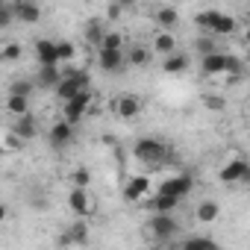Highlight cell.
I'll return each instance as SVG.
<instances>
[{
    "label": "cell",
    "mask_w": 250,
    "mask_h": 250,
    "mask_svg": "<svg viewBox=\"0 0 250 250\" xmlns=\"http://www.w3.org/2000/svg\"><path fill=\"white\" fill-rule=\"evenodd\" d=\"M6 218H9V209H6V206H3V203H0V224H3V221H6Z\"/></svg>",
    "instance_id": "obj_38"
},
{
    "label": "cell",
    "mask_w": 250,
    "mask_h": 250,
    "mask_svg": "<svg viewBox=\"0 0 250 250\" xmlns=\"http://www.w3.org/2000/svg\"><path fill=\"white\" fill-rule=\"evenodd\" d=\"M121 44H124V36H121V33H109V30H106L97 47H109V50H118Z\"/></svg>",
    "instance_id": "obj_31"
},
{
    "label": "cell",
    "mask_w": 250,
    "mask_h": 250,
    "mask_svg": "<svg viewBox=\"0 0 250 250\" xmlns=\"http://www.w3.org/2000/svg\"><path fill=\"white\" fill-rule=\"evenodd\" d=\"M180 247L183 250H218V241L206 238V235H191V238H183Z\"/></svg>",
    "instance_id": "obj_22"
},
{
    "label": "cell",
    "mask_w": 250,
    "mask_h": 250,
    "mask_svg": "<svg viewBox=\"0 0 250 250\" xmlns=\"http://www.w3.org/2000/svg\"><path fill=\"white\" fill-rule=\"evenodd\" d=\"M97 65L103 71H121L124 68V50H109V47H97Z\"/></svg>",
    "instance_id": "obj_15"
},
{
    "label": "cell",
    "mask_w": 250,
    "mask_h": 250,
    "mask_svg": "<svg viewBox=\"0 0 250 250\" xmlns=\"http://www.w3.org/2000/svg\"><path fill=\"white\" fill-rule=\"evenodd\" d=\"M12 21H15V18H12V9H9V6H3V9H0V30H6Z\"/></svg>",
    "instance_id": "obj_34"
},
{
    "label": "cell",
    "mask_w": 250,
    "mask_h": 250,
    "mask_svg": "<svg viewBox=\"0 0 250 250\" xmlns=\"http://www.w3.org/2000/svg\"><path fill=\"white\" fill-rule=\"evenodd\" d=\"M3 6H9V3H6V0H0V9H3Z\"/></svg>",
    "instance_id": "obj_39"
},
{
    "label": "cell",
    "mask_w": 250,
    "mask_h": 250,
    "mask_svg": "<svg viewBox=\"0 0 250 250\" xmlns=\"http://www.w3.org/2000/svg\"><path fill=\"white\" fill-rule=\"evenodd\" d=\"M150 191H153L150 188V177H145V174H136V177H130L127 183H124V200L127 203H142V200H147Z\"/></svg>",
    "instance_id": "obj_10"
},
{
    "label": "cell",
    "mask_w": 250,
    "mask_h": 250,
    "mask_svg": "<svg viewBox=\"0 0 250 250\" xmlns=\"http://www.w3.org/2000/svg\"><path fill=\"white\" fill-rule=\"evenodd\" d=\"M59 80H62V68L59 65H39V74H36V85L39 88H56Z\"/></svg>",
    "instance_id": "obj_16"
},
{
    "label": "cell",
    "mask_w": 250,
    "mask_h": 250,
    "mask_svg": "<svg viewBox=\"0 0 250 250\" xmlns=\"http://www.w3.org/2000/svg\"><path fill=\"white\" fill-rule=\"evenodd\" d=\"M194 24H197L200 30H206L209 36H215V39H221V36H232V33H235V27H238L232 15H227V12H218V9L197 12Z\"/></svg>",
    "instance_id": "obj_2"
},
{
    "label": "cell",
    "mask_w": 250,
    "mask_h": 250,
    "mask_svg": "<svg viewBox=\"0 0 250 250\" xmlns=\"http://www.w3.org/2000/svg\"><path fill=\"white\" fill-rule=\"evenodd\" d=\"M12 136H18L21 142H30V139H36V136H39V121H36V115H33V112L15 115V121H12Z\"/></svg>",
    "instance_id": "obj_13"
},
{
    "label": "cell",
    "mask_w": 250,
    "mask_h": 250,
    "mask_svg": "<svg viewBox=\"0 0 250 250\" xmlns=\"http://www.w3.org/2000/svg\"><path fill=\"white\" fill-rule=\"evenodd\" d=\"M68 209L77 215V218H91L94 215V197L88 194V188H71V194H68Z\"/></svg>",
    "instance_id": "obj_9"
},
{
    "label": "cell",
    "mask_w": 250,
    "mask_h": 250,
    "mask_svg": "<svg viewBox=\"0 0 250 250\" xmlns=\"http://www.w3.org/2000/svg\"><path fill=\"white\" fill-rule=\"evenodd\" d=\"M88 85H91L88 71H62V80L56 83V94H59V100L65 103L68 97H74L77 91H83V88H88Z\"/></svg>",
    "instance_id": "obj_6"
},
{
    "label": "cell",
    "mask_w": 250,
    "mask_h": 250,
    "mask_svg": "<svg viewBox=\"0 0 250 250\" xmlns=\"http://www.w3.org/2000/svg\"><path fill=\"white\" fill-rule=\"evenodd\" d=\"M191 188H194V180H191L188 171H180V174L162 180V186H159V191H165V194H171V197H177V200H186V197L191 194Z\"/></svg>",
    "instance_id": "obj_8"
},
{
    "label": "cell",
    "mask_w": 250,
    "mask_h": 250,
    "mask_svg": "<svg viewBox=\"0 0 250 250\" xmlns=\"http://www.w3.org/2000/svg\"><path fill=\"white\" fill-rule=\"evenodd\" d=\"M6 112H9L12 118L30 112V97H27V94H12V91H9V97H6Z\"/></svg>",
    "instance_id": "obj_24"
},
{
    "label": "cell",
    "mask_w": 250,
    "mask_h": 250,
    "mask_svg": "<svg viewBox=\"0 0 250 250\" xmlns=\"http://www.w3.org/2000/svg\"><path fill=\"white\" fill-rule=\"evenodd\" d=\"M9 91H12V94H27V97H30V91H33V85H30L27 80H15V83L9 85Z\"/></svg>",
    "instance_id": "obj_33"
},
{
    "label": "cell",
    "mask_w": 250,
    "mask_h": 250,
    "mask_svg": "<svg viewBox=\"0 0 250 250\" xmlns=\"http://www.w3.org/2000/svg\"><path fill=\"white\" fill-rule=\"evenodd\" d=\"M121 12H124V9L115 3V0H112L109 6H106V18H109V21H118V18H121Z\"/></svg>",
    "instance_id": "obj_35"
},
{
    "label": "cell",
    "mask_w": 250,
    "mask_h": 250,
    "mask_svg": "<svg viewBox=\"0 0 250 250\" xmlns=\"http://www.w3.org/2000/svg\"><path fill=\"white\" fill-rule=\"evenodd\" d=\"M24 56V47L18 44V42H3V44H0V62H18Z\"/></svg>",
    "instance_id": "obj_28"
},
{
    "label": "cell",
    "mask_w": 250,
    "mask_h": 250,
    "mask_svg": "<svg viewBox=\"0 0 250 250\" xmlns=\"http://www.w3.org/2000/svg\"><path fill=\"white\" fill-rule=\"evenodd\" d=\"M218 177H221L224 183H247V180H250V165H247L241 156H235V159H229V162L218 171Z\"/></svg>",
    "instance_id": "obj_12"
},
{
    "label": "cell",
    "mask_w": 250,
    "mask_h": 250,
    "mask_svg": "<svg viewBox=\"0 0 250 250\" xmlns=\"http://www.w3.org/2000/svg\"><path fill=\"white\" fill-rule=\"evenodd\" d=\"M203 103H206V106H212L215 112H218V109H224V100H221V97H203Z\"/></svg>",
    "instance_id": "obj_36"
},
{
    "label": "cell",
    "mask_w": 250,
    "mask_h": 250,
    "mask_svg": "<svg viewBox=\"0 0 250 250\" xmlns=\"http://www.w3.org/2000/svg\"><path fill=\"white\" fill-rule=\"evenodd\" d=\"M133 156H136L142 165H153V168H159L162 162H168L171 147H168L165 142H159V139H139V142L133 145Z\"/></svg>",
    "instance_id": "obj_3"
},
{
    "label": "cell",
    "mask_w": 250,
    "mask_h": 250,
    "mask_svg": "<svg viewBox=\"0 0 250 250\" xmlns=\"http://www.w3.org/2000/svg\"><path fill=\"white\" fill-rule=\"evenodd\" d=\"M0 139H3V130H0Z\"/></svg>",
    "instance_id": "obj_40"
},
{
    "label": "cell",
    "mask_w": 250,
    "mask_h": 250,
    "mask_svg": "<svg viewBox=\"0 0 250 250\" xmlns=\"http://www.w3.org/2000/svg\"><path fill=\"white\" fill-rule=\"evenodd\" d=\"M109 109H112V115L115 118H121V121H133V118H139L142 115V97L139 94H118V97H112L109 100Z\"/></svg>",
    "instance_id": "obj_7"
},
{
    "label": "cell",
    "mask_w": 250,
    "mask_h": 250,
    "mask_svg": "<svg viewBox=\"0 0 250 250\" xmlns=\"http://www.w3.org/2000/svg\"><path fill=\"white\" fill-rule=\"evenodd\" d=\"M9 9H12V18L21 21V24H39V18H42L39 0H12Z\"/></svg>",
    "instance_id": "obj_11"
},
{
    "label": "cell",
    "mask_w": 250,
    "mask_h": 250,
    "mask_svg": "<svg viewBox=\"0 0 250 250\" xmlns=\"http://www.w3.org/2000/svg\"><path fill=\"white\" fill-rule=\"evenodd\" d=\"M36 62L39 65H59V59H56V42L39 39L36 42Z\"/></svg>",
    "instance_id": "obj_17"
},
{
    "label": "cell",
    "mask_w": 250,
    "mask_h": 250,
    "mask_svg": "<svg viewBox=\"0 0 250 250\" xmlns=\"http://www.w3.org/2000/svg\"><path fill=\"white\" fill-rule=\"evenodd\" d=\"M156 24L162 27V30H174L177 27V21H180V12L177 9H171V6H162V9H156Z\"/></svg>",
    "instance_id": "obj_25"
},
{
    "label": "cell",
    "mask_w": 250,
    "mask_h": 250,
    "mask_svg": "<svg viewBox=\"0 0 250 250\" xmlns=\"http://www.w3.org/2000/svg\"><path fill=\"white\" fill-rule=\"evenodd\" d=\"M68 180H71V186H77V188H88V183H91V171H88V168H77V171L68 174Z\"/></svg>",
    "instance_id": "obj_29"
},
{
    "label": "cell",
    "mask_w": 250,
    "mask_h": 250,
    "mask_svg": "<svg viewBox=\"0 0 250 250\" xmlns=\"http://www.w3.org/2000/svg\"><path fill=\"white\" fill-rule=\"evenodd\" d=\"M200 71H203L206 77L238 80V77H241V62H238L235 56H229V53H218V50H212V53H203V59H200Z\"/></svg>",
    "instance_id": "obj_1"
},
{
    "label": "cell",
    "mask_w": 250,
    "mask_h": 250,
    "mask_svg": "<svg viewBox=\"0 0 250 250\" xmlns=\"http://www.w3.org/2000/svg\"><path fill=\"white\" fill-rule=\"evenodd\" d=\"M153 47H156V53H174V50H177V39H174V33H171V30L156 33Z\"/></svg>",
    "instance_id": "obj_26"
},
{
    "label": "cell",
    "mask_w": 250,
    "mask_h": 250,
    "mask_svg": "<svg viewBox=\"0 0 250 250\" xmlns=\"http://www.w3.org/2000/svg\"><path fill=\"white\" fill-rule=\"evenodd\" d=\"M124 62H130V65H136V68H145V65L150 62V50L142 47V44H133L127 53H124Z\"/></svg>",
    "instance_id": "obj_23"
},
{
    "label": "cell",
    "mask_w": 250,
    "mask_h": 250,
    "mask_svg": "<svg viewBox=\"0 0 250 250\" xmlns=\"http://www.w3.org/2000/svg\"><path fill=\"white\" fill-rule=\"evenodd\" d=\"M88 241V227H85V218H80L65 235H59V244H85Z\"/></svg>",
    "instance_id": "obj_19"
},
{
    "label": "cell",
    "mask_w": 250,
    "mask_h": 250,
    "mask_svg": "<svg viewBox=\"0 0 250 250\" xmlns=\"http://www.w3.org/2000/svg\"><path fill=\"white\" fill-rule=\"evenodd\" d=\"M115 3H118L121 9H133V6H136V0H115Z\"/></svg>",
    "instance_id": "obj_37"
},
{
    "label": "cell",
    "mask_w": 250,
    "mask_h": 250,
    "mask_svg": "<svg viewBox=\"0 0 250 250\" xmlns=\"http://www.w3.org/2000/svg\"><path fill=\"white\" fill-rule=\"evenodd\" d=\"M74 56H77V47L71 42H56V59L59 62H71Z\"/></svg>",
    "instance_id": "obj_30"
},
{
    "label": "cell",
    "mask_w": 250,
    "mask_h": 250,
    "mask_svg": "<svg viewBox=\"0 0 250 250\" xmlns=\"http://www.w3.org/2000/svg\"><path fill=\"white\" fill-rule=\"evenodd\" d=\"M103 33H106V27H103V21H97V18H94V21H88V24L83 27V36H85V42H88V44H94V47L100 44Z\"/></svg>",
    "instance_id": "obj_27"
},
{
    "label": "cell",
    "mask_w": 250,
    "mask_h": 250,
    "mask_svg": "<svg viewBox=\"0 0 250 250\" xmlns=\"http://www.w3.org/2000/svg\"><path fill=\"white\" fill-rule=\"evenodd\" d=\"M47 139H50V145H53V147H65V145H71V139H74V124H71V121H65V118H59L53 127H50Z\"/></svg>",
    "instance_id": "obj_14"
},
{
    "label": "cell",
    "mask_w": 250,
    "mask_h": 250,
    "mask_svg": "<svg viewBox=\"0 0 250 250\" xmlns=\"http://www.w3.org/2000/svg\"><path fill=\"white\" fill-rule=\"evenodd\" d=\"M194 218H197L200 224H215V221L221 218V206H218L215 200H203V203H197Z\"/></svg>",
    "instance_id": "obj_20"
},
{
    "label": "cell",
    "mask_w": 250,
    "mask_h": 250,
    "mask_svg": "<svg viewBox=\"0 0 250 250\" xmlns=\"http://www.w3.org/2000/svg\"><path fill=\"white\" fill-rule=\"evenodd\" d=\"M147 200H150L147 206H150L153 212H174V209L180 206L177 197H171V194H165V191H159V188H156L153 194H147Z\"/></svg>",
    "instance_id": "obj_18"
},
{
    "label": "cell",
    "mask_w": 250,
    "mask_h": 250,
    "mask_svg": "<svg viewBox=\"0 0 250 250\" xmlns=\"http://www.w3.org/2000/svg\"><path fill=\"white\" fill-rule=\"evenodd\" d=\"M162 71L165 74H183V71H188V56L186 53H165V62H162Z\"/></svg>",
    "instance_id": "obj_21"
},
{
    "label": "cell",
    "mask_w": 250,
    "mask_h": 250,
    "mask_svg": "<svg viewBox=\"0 0 250 250\" xmlns=\"http://www.w3.org/2000/svg\"><path fill=\"white\" fill-rule=\"evenodd\" d=\"M215 50V39H209V36H200L197 39V53L203 56V53H212Z\"/></svg>",
    "instance_id": "obj_32"
},
{
    "label": "cell",
    "mask_w": 250,
    "mask_h": 250,
    "mask_svg": "<svg viewBox=\"0 0 250 250\" xmlns=\"http://www.w3.org/2000/svg\"><path fill=\"white\" fill-rule=\"evenodd\" d=\"M147 229L159 244H165L180 232V221L174 218V212H153V218L147 221Z\"/></svg>",
    "instance_id": "obj_5"
},
{
    "label": "cell",
    "mask_w": 250,
    "mask_h": 250,
    "mask_svg": "<svg viewBox=\"0 0 250 250\" xmlns=\"http://www.w3.org/2000/svg\"><path fill=\"white\" fill-rule=\"evenodd\" d=\"M91 106H94V91H91V85H88V88L77 91L74 97H68V100L62 103V118L71 121L74 127H77V124L85 118V112H91Z\"/></svg>",
    "instance_id": "obj_4"
}]
</instances>
